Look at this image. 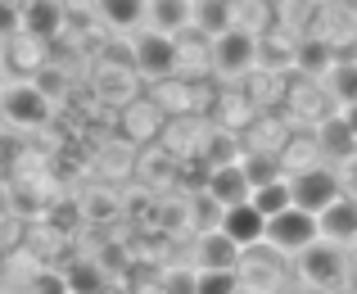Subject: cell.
Wrapping results in <instances>:
<instances>
[{"instance_id": "obj_1", "label": "cell", "mask_w": 357, "mask_h": 294, "mask_svg": "<svg viewBox=\"0 0 357 294\" xmlns=\"http://www.w3.org/2000/svg\"><path fill=\"white\" fill-rule=\"evenodd\" d=\"M298 281L317 294H340L349 281V249L331 240H317L298 253Z\"/></svg>"}, {"instance_id": "obj_2", "label": "cell", "mask_w": 357, "mask_h": 294, "mask_svg": "<svg viewBox=\"0 0 357 294\" xmlns=\"http://www.w3.org/2000/svg\"><path fill=\"white\" fill-rule=\"evenodd\" d=\"M54 113V100L45 96L36 82H9L5 91H0V118L9 122L14 131H36L45 127Z\"/></svg>"}, {"instance_id": "obj_3", "label": "cell", "mask_w": 357, "mask_h": 294, "mask_svg": "<svg viewBox=\"0 0 357 294\" xmlns=\"http://www.w3.org/2000/svg\"><path fill=\"white\" fill-rule=\"evenodd\" d=\"M321 240V222H317V213H307V208H294L289 204L285 213L267 217V244L280 253H303L307 244Z\"/></svg>"}, {"instance_id": "obj_4", "label": "cell", "mask_w": 357, "mask_h": 294, "mask_svg": "<svg viewBox=\"0 0 357 294\" xmlns=\"http://www.w3.org/2000/svg\"><path fill=\"white\" fill-rule=\"evenodd\" d=\"M208 59L222 78H244L249 68H258V36L244 32V27H231V32L213 36Z\"/></svg>"}, {"instance_id": "obj_5", "label": "cell", "mask_w": 357, "mask_h": 294, "mask_svg": "<svg viewBox=\"0 0 357 294\" xmlns=\"http://www.w3.org/2000/svg\"><path fill=\"white\" fill-rule=\"evenodd\" d=\"M131 64H136L145 78H172L176 64H181V45H176L172 36L145 27V32L131 36Z\"/></svg>"}, {"instance_id": "obj_6", "label": "cell", "mask_w": 357, "mask_h": 294, "mask_svg": "<svg viewBox=\"0 0 357 294\" xmlns=\"http://www.w3.org/2000/svg\"><path fill=\"white\" fill-rule=\"evenodd\" d=\"M236 277H240L244 294H276V286H280V249H271V244L244 249Z\"/></svg>"}, {"instance_id": "obj_7", "label": "cell", "mask_w": 357, "mask_h": 294, "mask_svg": "<svg viewBox=\"0 0 357 294\" xmlns=\"http://www.w3.org/2000/svg\"><path fill=\"white\" fill-rule=\"evenodd\" d=\"M289 191H294V208H307V213L321 217L335 199H344L340 182H335V168H307V172L289 177Z\"/></svg>"}, {"instance_id": "obj_8", "label": "cell", "mask_w": 357, "mask_h": 294, "mask_svg": "<svg viewBox=\"0 0 357 294\" xmlns=\"http://www.w3.org/2000/svg\"><path fill=\"white\" fill-rule=\"evenodd\" d=\"M240 258H244V249L222 226L218 231H199V240H195V267L199 272H236Z\"/></svg>"}, {"instance_id": "obj_9", "label": "cell", "mask_w": 357, "mask_h": 294, "mask_svg": "<svg viewBox=\"0 0 357 294\" xmlns=\"http://www.w3.org/2000/svg\"><path fill=\"white\" fill-rule=\"evenodd\" d=\"M68 23L63 0H23V36L27 41H54Z\"/></svg>"}, {"instance_id": "obj_10", "label": "cell", "mask_w": 357, "mask_h": 294, "mask_svg": "<svg viewBox=\"0 0 357 294\" xmlns=\"http://www.w3.org/2000/svg\"><path fill=\"white\" fill-rule=\"evenodd\" d=\"M222 208H236L253 199V182H249V168L231 163V168H208V186H204Z\"/></svg>"}, {"instance_id": "obj_11", "label": "cell", "mask_w": 357, "mask_h": 294, "mask_svg": "<svg viewBox=\"0 0 357 294\" xmlns=\"http://www.w3.org/2000/svg\"><path fill=\"white\" fill-rule=\"evenodd\" d=\"M222 231L231 235V240L240 244V249H253V244H267V217L253 208V199L249 204H236V208H227V217H222Z\"/></svg>"}, {"instance_id": "obj_12", "label": "cell", "mask_w": 357, "mask_h": 294, "mask_svg": "<svg viewBox=\"0 0 357 294\" xmlns=\"http://www.w3.org/2000/svg\"><path fill=\"white\" fill-rule=\"evenodd\" d=\"M317 222H321V240L344 244V249H349V244H357V199H349V195L335 199Z\"/></svg>"}, {"instance_id": "obj_13", "label": "cell", "mask_w": 357, "mask_h": 294, "mask_svg": "<svg viewBox=\"0 0 357 294\" xmlns=\"http://www.w3.org/2000/svg\"><path fill=\"white\" fill-rule=\"evenodd\" d=\"M145 23L163 36H176L185 27H195V9H190V0H149Z\"/></svg>"}, {"instance_id": "obj_14", "label": "cell", "mask_w": 357, "mask_h": 294, "mask_svg": "<svg viewBox=\"0 0 357 294\" xmlns=\"http://www.w3.org/2000/svg\"><path fill=\"white\" fill-rule=\"evenodd\" d=\"M190 9H195V27H199L208 41L236 27V5H231V0H190Z\"/></svg>"}, {"instance_id": "obj_15", "label": "cell", "mask_w": 357, "mask_h": 294, "mask_svg": "<svg viewBox=\"0 0 357 294\" xmlns=\"http://www.w3.org/2000/svg\"><path fill=\"white\" fill-rule=\"evenodd\" d=\"M335 64H340V59H335L331 41H321V36H303V41L294 45V68L307 73V78H326Z\"/></svg>"}, {"instance_id": "obj_16", "label": "cell", "mask_w": 357, "mask_h": 294, "mask_svg": "<svg viewBox=\"0 0 357 294\" xmlns=\"http://www.w3.org/2000/svg\"><path fill=\"white\" fill-rule=\"evenodd\" d=\"M63 277H68L73 294H109V267L100 258H77Z\"/></svg>"}, {"instance_id": "obj_17", "label": "cell", "mask_w": 357, "mask_h": 294, "mask_svg": "<svg viewBox=\"0 0 357 294\" xmlns=\"http://www.w3.org/2000/svg\"><path fill=\"white\" fill-rule=\"evenodd\" d=\"M100 18H105L109 27H118V32H136L140 23H145L149 14V0H100Z\"/></svg>"}, {"instance_id": "obj_18", "label": "cell", "mask_w": 357, "mask_h": 294, "mask_svg": "<svg viewBox=\"0 0 357 294\" xmlns=\"http://www.w3.org/2000/svg\"><path fill=\"white\" fill-rule=\"evenodd\" d=\"M244 149L236 140V131H213L208 140H204V163L208 168H231V163H244Z\"/></svg>"}, {"instance_id": "obj_19", "label": "cell", "mask_w": 357, "mask_h": 294, "mask_svg": "<svg viewBox=\"0 0 357 294\" xmlns=\"http://www.w3.org/2000/svg\"><path fill=\"white\" fill-rule=\"evenodd\" d=\"M317 149H321V140L317 136H294V140H285L280 145V154H276V163H285L289 172H307V168H317Z\"/></svg>"}, {"instance_id": "obj_20", "label": "cell", "mask_w": 357, "mask_h": 294, "mask_svg": "<svg viewBox=\"0 0 357 294\" xmlns=\"http://www.w3.org/2000/svg\"><path fill=\"white\" fill-rule=\"evenodd\" d=\"M326 91H331L335 109H340V104H357V64L353 59L335 64V68L326 73Z\"/></svg>"}, {"instance_id": "obj_21", "label": "cell", "mask_w": 357, "mask_h": 294, "mask_svg": "<svg viewBox=\"0 0 357 294\" xmlns=\"http://www.w3.org/2000/svg\"><path fill=\"white\" fill-rule=\"evenodd\" d=\"M289 204H294V191H289V182H285V177H276V182H267V186H258V191H253V208H258L262 217L285 213Z\"/></svg>"}, {"instance_id": "obj_22", "label": "cell", "mask_w": 357, "mask_h": 294, "mask_svg": "<svg viewBox=\"0 0 357 294\" xmlns=\"http://www.w3.org/2000/svg\"><path fill=\"white\" fill-rule=\"evenodd\" d=\"M317 140H321V149L331 145V154H340V159L357 154V136H353L349 127H344L340 109H335V118H326V122H321V131H317Z\"/></svg>"}, {"instance_id": "obj_23", "label": "cell", "mask_w": 357, "mask_h": 294, "mask_svg": "<svg viewBox=\"0 0 357 294\" xmlns=\"http://www.w3.org/2000/svg\"><path fill=\"white\" fill-rule=\"evenodd\" d=\"M222 217H227V208H222V204H218V199H213L208 191H199V195L190 199V222L199 226V231H218V226H222Z\"/></svg>"}, {"instance_id": "obj_24", "label": "cell", "mask_w": 357, "mask_h": 294, "mask_svg": "<svg viewBox=\"0 0 357 294\" xmlns=\"http://www.w3.org/2000/svg\"><path fill=\"white\" fill-rule=\"evenodd\" d=\"M195 294H240L236 272H199L195 267Z\"/></svg>"}, {"instance_id": "obj_25", "label": "cell", "mask_w": 357, "mask_h": 294, "mask_svg": "<svg viewBox=\"0 0 357 294\" xmlns=\"http://www.w3.org/2000/svg\"><path fill=\"white\" fill-rule=\"evenodd\" d=\"M285 64H294V50H285L276 36H258V68L276 73V68H285Z\"/></svg>"}, {"instance_id": "obj_26", "label": "cell", "mask_w": 357, "mask_h": 294, "mask_svg": "<svg viewBox=\"0 0 357 294\" xmlns=\"http://www.w3.org/2000/svg\"><path fill=\"white\" fill-rule=\"evenodd\" d=\"M23 36V0H0V41Z\"/></svg>"}, {"instance_id": "obj_27", "label": "cell", "mask_w": 357, "mask_h": 294, "mask_svg": "<svg viewBox=\"0 0 357 294\" xmlns=\"http://www.w3.org/2000/svg\"><path fill=\"white\" fill-rule=\"evenodd\" d=\"M100 96L105 100H127L131 96V73L127 68H105L100 73Z\"/></svg>"}, {"instance_id": "obj_28", "label": "cell", "mask_w": 357, "mask_h": 294, "mask_svg": "<svg viewBox=\"0 0 357 294\" xmlns=\"http://www.w3.org/2000/svg\"><path fill=\"white\" fill-rule=\"evenodd\" d=\"M158 294H195V272L190 267H167L158 281Z\"/></svg>"}, {"instance_id": "obj_29", "label": "cell", "mask_w": 357, "mask_h": 294, "mask_svg": "<svg viewBox=\"0 0 357 294\" xmlns=\"http://www.w3.org/2000/svg\"><path fill=\"white\" fill-rule=\"evenodd\" d=\"M27 290H32V294H73V290H68V277H63V272H50V267L36 272Z\"/></svg>"}, {"instance_id": "obj_30", "label": "cell", "mask_w": 357, "mask_h": 294, "mask_svg": "<svg viewBox=\"0 0 357 294\" xmlns=\"http://www.w3.org/2000/svg\"><path fill=\"white\" fill-rule=\"evenodd\" d=\"M335 182H340V191L349 199H357V154H349V159L335 163Z\"/></svg>"}, {"instance_id": "obj_31", "label": "cell", "mask_w": 357, "mask_h": 294, "mask_svg": "<svg viewBox=\"0 0 357 294\" xmlns=\"http://www.w3.org/2000/svg\"><path fill=\"white\" fill-rule=\"evenodd\" d=\"M63 73H54V68H45V73H36V87H41L45 91V96H50V100H59V91H63Z\"/></svg>"}, {"instance_id": "obj_32", "label": "cell", "mask_w": 357, "mask_h": 294, "mask_svg": "<svg viewBox=\"0 0 357 294\" xmlns=\"http://www.w3.org/2000/svg\"><path fill=\"white\" fill-rule=\"evenodd\" d=\"M340 118H344V127L357 136V104H340Z\"/></svg>"}, {"instance_id": "obj_33", "label": "cell", "mask_w": 357, "mask_h": 294, "mask_svg": "<svg viewBox=\"0 0 357 294\" xmlns=\"http://www.w3.org/2000/svg\"><path fill=\"white\" fill-rule=\"evenodd\" d=\"M5 217H9V191L0 186V222H5Z\"/></svg>"}, {"instance_id": "obj_34", "label": "cell", "mask_w": 357, "mask_h": 294, "mask_svg": "<svg viewBox=\"0 0 357 294\" xmlns=\"http://www.w3.org/2000/svg\"><path fill=\"white\" fill-rule=\"evenodd\" d=\"M0 91H5V87H0Z\"/></svg>"}, {"instance_id": "obj_35", "label": "cell", "mask_w": 357, "mask_h": 294, "mask_svg": "<svg viewBox=\"0 0 357 294\" xmlns=\"http://www.w3.org/2000/svg\"><path fill=\"white\" fill-rule=\"evenodd\" d=\"M240 294H244V290H240Z\"/></svg>"}]
</instances>
